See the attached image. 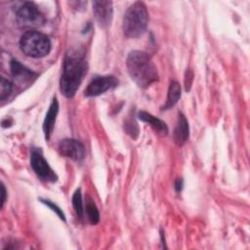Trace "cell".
I'll use <instances>...</instances> for the list:
<instances>
[{
    "label": "cell",
    "instance_id": "cell-1",
    "mask_svg": "<svg viewBox=\"0 0 250 250\" xmlns=\"http://www.w3.org/2000/svg\"><path fill=\"white\" fill-rule=\"evenodd\" d=\"M87 62L81 52L70 51L66 54L60 81L61 92L65 97L71 98L75 95L87 73Z\"/></svg>",
    "mask_w": 250,
    "mask_h": 250
},
{
    "label": "cell",
    "instance_id": "cell-2",
    "mask_svg": "<svg viewBox=\"0 0 250 250\" xmlns=\"http://www.w3.org/2000/svg\"><path fill=\"white\" fill-rule=\"evenodd\" d=\"M128 72L140 88H147L158 80L157 68L151 58L143 51H132L126 62Z\"/></svg>",
    "mask_w": 250,
    "mask_h": 250
},
{
    "label": "cell",
    "instance_id": "cell-3",
    "mask_svg": "<svg viewBox=\"0 0 250 250\" xmlns=\"http://www.w3.org/2000/svg\"><path fill=\"white\" fill-rule=\"evenodd\" d=\"M148 23V13L143 2H135L126 11L123 17L122 28L128 38H137L143 35Z\"/></svg>",
    "mask_w": 250,
    "mask_h": 250
},
{
    "label": "cell",
    "instance_id": "cell-4",
    "mask_svg": "<svg viewBox=\"0 0 250 250\" xmlns=\"http://www.w3.org/2000/svg\"><path fill=\"white\" fill-rule=\"evenodd\" d=\"M20 48L28 57L42 58L50 53L51 42L47 35L39 31L28 30L21 35Z\"/></svg>",
    "mask_w": 250,
    "mask_h": 250
},
{
    "label": "cell",
    "instance_id": "cell-5",
    "mask_svg": "<svg viewBox=\"0 0 250 250\" xmlns=\"http://www.w3.org/2000/svg\"><path fill=\"white\" fill-rule=\"evenodd\" d=\"M16 18L19 25L24 28L39 27L45 21L44 16L32 2H24L21 5L16 11Z\"/></svg>",
    "mask_w": 250,
    "mask_h": 250
},
{
    "label": "cell",
    "instance_id": "cell-6",
    "mask_svg": "<svg viewBox=\"0 0 250 250\" xmlns=\"http://www.w3.org/2000/svg\"><path fill=\"white\" fill-rule=\"evenodd\" d=\"M30 164L35 174L43 181L54 183L58 180L56 173L49 166L48 162L44 158L42 151L37 148H33L30 156Z\"/></svg>",
    "mask_w": 250,
    "mask_h": 250
},
{
    "label": "cell",
    "instance_id": "cell-7",
    "mask_svg": "<svg viewBox=\"0 0 250 250\" xmlns=\"http://www.w3.org/2000/svg\"><path fill=\"white\" fill-rule=\"evenodd\" d=\"M59 151L64 156L74 161H81L85 157L84 145L74 139H63L59 144Z\"/></svg>",
    "mask_w": 250,
    "mask_h": 250
},
{
    "label": "cell",
    "instance_id": "cell-8",
    "mask_svg": "<svg viewBox=\"0 0 250 250\" xmlns=\"http://www.w3.org/2000/svg\"><path fill=\"white\" fill-rule=\"evenodd\" d=\"M117 84L118 81L113 76H97L88 84L84 94L86 97H96L114 88Z\"/></svg>",
    "mask_w": 250,
    "mask_h": 250
},
{
    "label": "cell",
    "instance_id": "cell-9",
    "mask_svg": "<svg viewBox=\"0 0 250 250\" xmlns=\"http://www.w3.org/2000/svg\"><path fill=\"white\" fill-rule=\"evenodd\" d=\"M93 12L95 19L101 27H107L110 25L113 9L112 2L110 1H94L93 3Z\"/></svg>",
    "mask_w": 250,
    "mask_h": 250
},
{
    "label": "cell",
    "instance_id": "cell-10",
    "mask_svg": "<svg viewBox=\"0 0 250 250\" xmlns=\"http://www.w3.org/2000/svg\"><path fill=\"white\" fill-rule=\"evenodd\" d=\"M10 66H11V72L13 77L20 83H23V84L28 83L37 76L36 73H34L29 68L22 65L20 62L16 60L11 61Z\"/></svg>",
    "mask_w": 250,
    "mask_h": 250
},
{
    "label": "cell",
    "instance_id": "cell-11",
    "mask_svg": "<svg viewBox=\"0 0 250 250\" xmlns=\"http://www.w3.org/2000/svg\"><path fill=\"white\" fill-rule=\"evenodd\" d=\"M58 112H59V103H58L57 97H54L43 123V131H44L46 140H49L51 138Z\"/></svg>",
    "mask_w": 250,
    "mask_h": 250
},
{
    "label": "cell",
    "instance_id": "cell-12",
    "mask_svg": "<svg viewBox=\"0 0 250 250\" xmlns=\"http://www.w3.org/2000/svg\"><path fill=\"white\" fill-rule=\"evenodd\" d=\"M188 135H189L188 122L183 113H179L177 125H176V128L174 130V135H173L175 144L179 146H183L188 141Z\"/></svg>",
    "mask_w": 250,
    "mask_h": 250
},
{
    "label": "cell",
    "instance_id": "cell-13",
    "mask_svg": "<svg viewBox=\"0 0 250 250\" xmlns=\"http://www.w3.org/2000/svg\"><path fill=\"white\" fill-rule=\"evenodd\" d=\"M139 118L146 123H148L151 128L157 132L158 134L160 135H167L168 133V128H167V125L164 121H162L161 119L153 116L152 114L150 113H147L146 111H141L139 112Z\"/></svg>",
    "mask_w": 250,
    "mask_h": 250
},
{
    "label": "cell",
    "instance_id": "cell-14",
    "mask_svg": "<svg viewBox=\"0 0 250 250\" xmlns=\"http://www.w3.org/2000/svg\"><path fill=\"white\" fill-rule=\"evenodd\" d=\"M181 92H182V90H181L180 84L176 81H172L170 83V86L168 89L167 100H166L165 105L163 106V109H169V108L173 107L180 100Z\"/></svg>",
    "mask_w": 250,
    "mask_h": 250
},
{
    "label": "cell",
    "instance_id": "cell-15",
    "mask_svg": "<svg viewBox=\"0 0 250 250\" xmlns=\"http://www.w3.org/2000/svg\"><path fill=\"white\" fill-rule=\"evenodd\" d=\"M85 212L88 218V221L92 225H96L99 223L100 220V214L98 211V208L93 201V199L90 196H86L85 198Z\"/></svg>",
    "mask_w": 250,
    "mask_h": 250
},
{
    "label": "cell",
    "instance_id": "cell-16",
    "mask_svg": "<svg viewBox=\"0 0 250 250\" xmlns=\"http://www.w3.org/2000/svg\"><path fill=\"white\" fill-rule=\"evenodd\" d=\"M72 205H73V208L75 210L76 215L79 218H82L83 214H84V205H83V202H82V196H81V189L80 188L76 189L75 192L73 193Z\"/></svg>",
    "mask_w": 250,
    "mask_h": 250
},
{
    "label": "cell",
    "instance_id": "cell-17",
    "mask_svg": "<svg viewBox=\"0 0 250 250\" xmlns=\"http://www.w3.org/2000/svg\"><path fill=\"white\" fill-rule=\"evenodd\" d=\"M13 91V84L10 80L5 79L4 77L1 78L0 82V100L4 101Z\"/></svg>",
    "mask_w": 250,
    "mask_h": 250
},
{
    "label": "cell",
    "instance_id": "cell-18",
    "mask_svg": "<svg viewBox=\"0 0 250 250\" xmlns=\"http://www.w3.org/2000/svg\"><path fill=\"white\" fill-rule=\"evenodd\" d=\"M125 130H126L127 133H128L129 135H131L132 138H134V139H135V138L138 136V134H139V128H138L137 124H136L134 121H132V120L127 121V122L125 123Z\"/></svg>",
    "mask_w": 250,
    "mask_h": 250
},
{
    "label": "cell",
    "instance_id": "cell-19",
    "mask_svg": "<svg viewBox=\"0 0 250 250\" xmlns=\"http://www.w3.org/2000/svg\"><path fill=\"white\" fill-rule=\"evenodd\" d=\"M41 201H42L44 204L48 205L51 209H53L54 212H56L62 220L65 221V216H64V214L62 213V211L61 210V208H59L55 203H53V202H51V201H49V200H44V199H41Z\"/></svg>",
    "mask_w": 250,
    "mask_h": 250
},
{
    "label": "cell",
    "instance_id": "cell-20",
    "mask_svg": "<svg viewBox=\"0 0 250 250\" xmlns=\"http://www.w3.org/2000/svg\"><path fill=\"white\" fill-rule=\"evenodd\" d=\"M1 191H2V199H1V207H3L5 201H6V197H7V193H6V189H5V186L4 184H1Z\"/></svg>",
    "mask_w": 250,
    "mask_h": 250
},
{
    "label": "cell",
    "instance_id": "cell-21",
    "mask_svg": "<svg viewBox=\"0 0 250 250\" xmlns=\"http://www.w3.org/2000/svg\"><path fill=\"white\" fill-rule=\"evenodd\" d=\"M182 188H183V181H182V179H177L176 184H175V188H176V190H177V191H180V190L182 189Z\"/></svg>",
    "mask_w": 250,
    "mask_h": 250
}]
</instances>
